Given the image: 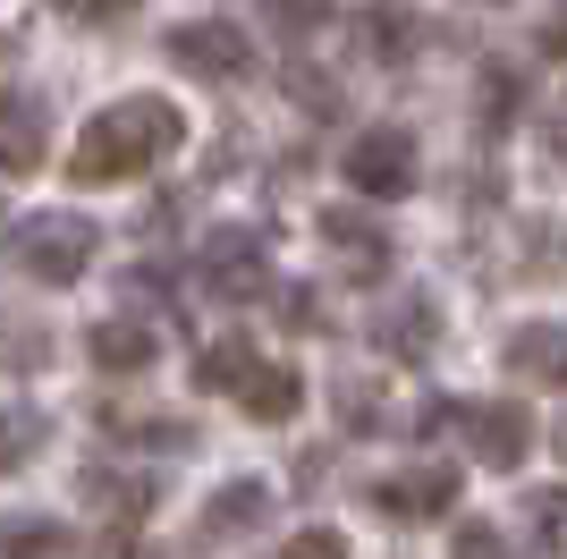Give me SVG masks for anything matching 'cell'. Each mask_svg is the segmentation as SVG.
<instances>
[{"mask_svg": "<svg viewBox=\"0 0 567 559\" xmlns=\"http://www.w3.org/2000/svg\"><path fill=\"white\" fill-rule=\"evenodd\" d=\"M178 144H187L178 102H162V93H127V102H111V111L85 119V136H76V153H69V179L76 186L144 179V170L162 162V153H178Z\"/></svg>", "mask_w": 567, "mask_h": 559, "instance_id": "6da1fadb", "label": "cell"}, {"mask_svg": "<svg viewBox=\"0 0 567 559\" xmlns=\"http://www.w3.org/2000/svg\"><path fill=\"white\" fill-rule=\"evenodd\" d=\"M94 246H102V230L85 212H25V221H9V263H18L25 280H43V288L85 280Z\"/></svg>", "mask_w": 567, "mask_h": 559, "instance_id": "7a4b0ae2", "label": "cell"}, {"mask_svg": "<svg viewBox=\"0 0 567 559\" xmlns=\"http://www.w3.org/2000/svg\"><path fill=\"white\" fill-rule=\"evenodd\" d=\"M432 424H450L457 441H466V458L499 466V475L534 449V416H525L517 398H450V407H432Z\"/></svg>", "mask_w": 567, "mask_h": 559, "instance_id": "3957f363", "label": "cell"}, {"mask_svg": "<svg viewBox=\"0 0 567 559\" xmlns=\"http://www.w3.org/2000/svg\"><path fill=\"white\" fill-rule=\"evenodd\" d=\"M339 170H348L355 195H381V204L415 195V179H424V162H415V136H406V128H364V136L339 153Z\"/></svg>", "mask_w": 567, "mask_h": 559, "instance_id": "277c9868", "label": "cell"}, {"mask_svg": "<svg viewBox=\"0 0 567 559\" xmlns=\"http://www.w3.org/2000/svg\"><path fill=\"white\" fill-rule=\"evenodd\" d=\"M169 60L204 85H237V77H255V43H246V26L237 18H187L169 26Z\"/></svg>", "mask_w": 567, "mask_h": 559, "instance_id": "5b68a950", "label": "cell"}, {"mask_svg": "<svg viewBox=\"0 0 567 559\" xmlns=\"http://www.w3.org/2000/svg\"><path fill=\"white\" fill-rule=\"evenodd\" d=\"M204 288H213L220 305H246L271 288V246H262L255 230H213V246H204Z\"/></svg>", "mask_w": 567, "mask_h": 559, "instance_id": "8992f818", "label": "cell"}, {"mask_svg": "<svg viewBox=\"0 0 567 559\" xmlns=\"http://www.w3.org/2000/svg\"><path fill=\"white\" fill-rule=\"evenodd\" d=\"M364 500H373V517H390V526H424V517H450L457 475L450 466H406V475H381Z\"/></svg>", "mask_w": 567, "mask_h": 559, "instance_id": "52a82bcc", "label": "cell"}, {"mask_svg": "<svg viewBox=\"0 0 567 559\" xmlns=\"http://www.w3.org/2000/svg\"><path fill=\"white\" fill-rule=\"evenodd\" d=\"M43 153H51V111H43V93L0 85V170H43Z\"/></svg>", "mask_w": 567, "mask_h": 559, "instance_id": "ba28073f", "label": "cell"}, {"mask_svg": "<svg viewBox=\"0 0 567 559\" xmlns=\"http://www.w3.org/2000/svg\"><path fill=\"white\" fill-rule=\"evenodd\" d=\"M508 373L534 390H567V323H517L508 331Z\"/></svg>", "mask_w": 567, "mask_h": 559, "instance_id": "9c48e42d", "label": "cell"}, {"mask_svg": "<svg viewBox=\"0 0 567 559\" xmlns=\"http://www.w3.org/2000/svg\"><path fill=\"white\" fill-rule=\"evenodd\" d=\"M415 43H424L415 9H399V0H373V9H355V51H364V60H406Z\"/></svg>", "mask_w": 567, "mask_h": 559, "instance_id": "30bf717a", "label": "cell"}, {"mask_svg": "<svg viewBox=\"0 0 567 559\" xmlns=\"http://www.w3.org/2000/svg\"><path fill=\"white\" fill-rule=\"evenodd\" d=\"M432 331H441L432 297H390V305L373 314V339H381V356H432Z\"/></svg>", "mask_w": 567, "mask_h": 559, "instance_id": "8fae6325", "label": "cell"}, {"mask_svg": "<svg viewBox=\"0 0 567 559\" xmlns=\"http://www.w3.org/2000/svg\"><path fill=\"white\" fill-rule=\"evenodd\" d=\"M297 398H306V382H297L288 365H271V356H255V373L237 382V407H246L255 424H288V416H297Z\"/></svg>", "mask_w": 567, "mask_h": 559, "instance_id": "7c38bea8", "label": "cell"}, {"mask_svg": "<svg viewBox=\"0 0 567 559\" xmlns=\"http://www.w3.org/2000/svg\"><path fill=\"white\" fill-rule=\"evenodd\" d=\"M262 517H271V491H262V484H220V491H213V509H204V542L255 535Z\"/></svg>", "mask_w": 567, "mask_h": 559, "instance_id": "4fadbf2b", "label": "cell"}, {"mask_svg": "<svg viewBox=\"0 0 567 559\" xmlns=\"http://www.w3.org/2000/svg\"><path fill=\"white\" fill-rule=\"evenodd\" d=\"M85 348H94L102 373H144L153 356H162V339H153L144 323H94V331H85Z\"/></svg>", "mask_w": 567, "mask_h": 559, "instance_id": "5bb4252c", "label": "cell"}, {"mask_svg": "<svg viewBox=\"0 0 567 559\" xmlns=\"http://www.w3.org/2000/svg\"><path fill=\"white\" fill-rule=\"evenodd\" d=\"M69 551V526L60 517H0V559H60Z\"/></svg>", "mask_w": 567, "mask_h": 559, "instance_id": "9a60e30c", "label": "cell"}, {"mask_svg": "<svg viewBox=\"0 0 567 559\" xmlns=\"http://www.w3.org/2000/svg\"><path fill=\"white\" fill-rule=\"evenodd\" d=\"M322 237H331L339 255H355V263H364V272H390V246H381V237L364 230L355 212H322Z\"/></svg>", "mask_w": 567, "mask_h": 559, "instance_id": "2e32d148", "label": "cell"}, {"mask_svg": "<svg viewBox=\"0 0 567 559\" xmlns=\"http://www.w3.org/2000/svg\"><path fill=\"white\" fill-rule=\"evenodd\" d=\"M102 433H118V441H144V449H187L195 433L169 416H102Z\"/></svg>", "mask_w": 567, "mask_h": 559, "instance_id": "e0dca14e", "label": "cell"}, {"mask_svg": "<svg viewBox=\"0 0 567 559\" xmlns=\"http://www.w3.org/2000/svg\"><path fill=\"white\" fill-rule=\"evenodd\" d=\"M262 18L280 26L288 43H306V34H322V26H331L339 9H331V0H262Z\"/></svg>", "mask_w": 567, "mask_h": 559, "instance_id": "ac0fdd59", "label": "cell"}, {"mask_svg": "<svg viewBox=\"0 0 567 559\" xmlns=\"http://www.w3.org/2000/svg\"><path fill=\"white\" fill-rule=\"evenodd\" d=\"M204 382H213V390H237V382H246V373H255V348H246V339H213V348H204Z\"/></svg>", "mask_w": 567, "mask_h": 559, "instance_id": "d6986e66", "label": "cell"}, {"mask_svg": "<svg viewBox=\"0 0 567 559\" xmlns=\"http://www.w3.org/2000/svg\"><path fill=\"white\" fill-rule=\"evenodd\" d=\"M85 491H94V509H118V517H144V509H153L136 475H85Z\"/></svg>", "mask_w": 567, "mask_h": 559, "instance_id": "ffe728a7", "label": "cell"}, {"mask_svg": "<svg viewBox=\"0 0 567 559\" xmlns=\"http://www.w3.org/2000/svg\"><path fill=\"white\" fill-rule=\"evenodd\" d=\"M34 441H43V424H34V416H18V407H0V475L34 458Z\"/></svg>", "mask_w": 567, "mask_h": 559, "instance_id": "44dd1931", "label": "cell"}, {"mask_svg": "<svg viewBox=\"0 0 567 559\" xmlns=\"http://www.w3.org/2000/svg\"><path fill=\"white\" fill-rule=\"evenodd\" d=\"M288 102L313 111V119H339V85H331V77H313V69H288Z\"/></svg>", "mask_w": 567, "mask_h": 559, "instance_id": "7402d4cb", "label": "cell"}, {"mask_svg": "<svg viewBox=\"0 0 567 559\" xmlns=\"http://www.w3.org/2000/svg\"><path fill=\"white\" fill-rule=\"evenodd\" d=\"M339 416H348V433H381V398L364 382H339Z\"/></svg>", "mask_w": 567, "mask_h": 559, "instance_id": "603a6c76", "label": "cell"}, {"mask_svg": "<svg viewBox=\"0 0 567 559\" xmlns=\"http://www.w3.org/2000/svg\"><path fill=\"white\" fill-rule=\"evenodd\" d=\"M525 509H534V535H543V542H567V491H559V484H550V491H534Z\"/></svg>", "mask_w": 567, "mask_h": 559, "instance_id": "cb8c5ba5", "label": "cell"}, {"mask_svg": "<svg viewBox=\"0 0 567 559\" xmlns=\"http://www.w3.org/2000/svg\"><path fill=\"white\" fill-rule=\"evenodd\" d=\"M280 559H348V535H339V526H306Z\"/></svg>", "mask_w": 567, "mask_h": 559, "instance_id": "d4e9b609", "label": "cell"}, {"mask_svg": "<svg viewBox=\"0 0 567 559\" xmlns=\"http://www.w3.org/2000/svg\"><path fill=\"white\" fill-rule=\"evenodd\" d=\"M457 559H508L499 526H457Z\"/></svg>", "mask_w": 567, "mask_h": 559, "instance_id": "484cf974", "label": "cell"}, {"mask_svg": "<svg viewBox=\"0 0 567 559\" xmlns=\"http://www.w3.org/2000/svg\"><path fill=\"white\" fill-rule=\"evenodd\" d=\"M60 9H69L76 26H111V18H127L136 0H60Z\"/></svg>", "mask_w": 567, "mask_h": 559, "instance_id": "4316f807", "label": "cell"}, {"mask_svg": "<svg viewBox=\"0 0 567 559\" xmlns=\"http://www.w3.org/2000/svg\"><path fill=\"white\" fill-rule=\"evenodd\" d=\"M483 85H492V93H483V111H492V119H508V102H525L508 69H483Z\"/></svg>", "mask_w": 567, "mask_h": 559, "instance_id": "83f0119b", "label": "cell"}, {"mask_svg": "<svg viewBox=\"0 0 567 559\" xmlns=\"http://www.w3.org/2000/svg\"><path fill=\"white\" fill-rule=\"evenodd\" d=\"M543 51H550V60H567V0H559V9H543Z\"/></svg>", "mask_w": 567, "mask_h": 559, "instance_id": "f1b7e54d", "label": "cell"}, {"mask_svg": "<svg viewBox=\"0 0 567 559\" xmlns=\"http://www.w3.org/2000/svg\"><path fill=\"white\" fill-rule=\"evenodd\" d=\"M280 323L306 331V323H322V305H313V297H280Z\"/></svg>", "mask_w": 567, "mask_h": 559, "instance_id": "f546056e", "label": "cell"}, {"mask_svg": "<svg viewBox=\"0 0 567 559\" xmlns=\"http://www.w3.org/2000/svg\"><path fill=\"white\" fill-rule=\"evenodd\" d=\"M550 441H559V458H567V424H559V433H550Z\"/></svg>", "mask_w": 567, "mask_h": 559, "instance_id": "4dcf8cb0", "label": "cell"}]
</instances>
